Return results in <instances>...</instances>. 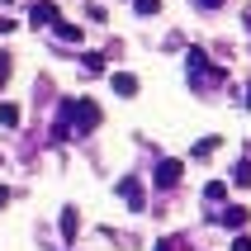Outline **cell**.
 Masks as SVG:
<instances>
[{
  "instance_id": "obj_1",
  "label": "cell",
  "mask_w": 251,
  "mask_h": 251,
  "mask_svg": "<svg viewBox=\"0 0 251 251\" xmlns=\"http://www.w3.org/2000/svg\"><path fill=\"white\" fill-rule=\"evenodd\" d=\"M67 109H71V124L81 128V133H90V128H100V119H104L95 100H76V104H67Z\"/></svg>"
},
{
  "instance_id": "obj_2",
  "label": "cell",
  "mask_w": 251,
  "mask_h": 251,
  "mask_svg": "<svg viewBox=\"0 0 251 251\" xmlns=\"http://www.w3.org/2000/svg\"><path fill=\"white\" fill-rule=\"evenodd\" d=\"M119 195H124V204H128L133 213H142V209H147V195H142L138 176H124V180H119Z\"/></svg>"
},
{
  "instance_id": "obj_3",
  "label": "cell",
  "mask_w": 251,
  "mask_h": 251,
  "mask_svg": "<svg viewBox=\"0 0 251 251\" xmlns=\"http://www.w3.org/2000/svg\"><path fill=\"white\" fill-rule=\"evenodd\" d=\"M180 161H176V156H166V161H161V166H156V176H152V180L156 185H161V190H176V185H180Z\"/></svg>"
},
{
  "instance_id": "obj_4",
  "label": "cell",
  "mask_w": 251,
  "mask_h": 251,
  "mask_svg": "<svg viewBox=\"0 0 251 251\" xmlns=\"http://www.w3.org/2000/svg\"><path fill=\"white\" fill-rule=\"evenodd\" d=\"M28 19H33L38 28H52L57 19H62V14H57V5H52V0H33V10H28Z\"/></svg>"
},
{
  "instance_id": "obj_5",
  "label": "cell",
  "mask_w": 251,
  "mask_h": 251,
  "mask_svg": "<svg viewBox=\"0 0 251 251\" xmlns=\"http://www.w3.org/2000/svg\"><path fill=\"white\" fill-rule=\"evenodd\" d=\"M57 227H62V242L71 247V242H76V232H81V213L67 204V209H62V218H57Z\"/></svg>"
},
{
  "instance_id": "obj_6",
  "label": "cell",
  "mask_w": 251,
  "mask_h": 251,
  "mask_svg": "<svg viewBox=\"0 0 251 251\" xmlns=\"http://www.w3.org/2000/svg\"><path fill=\"white\" fill-rule=\"evenodd\" d=\"M247 218H251V209H242V204H227V209L218 213V223L232 227V232H242V227H247Z\"/></svg>"
},
{
  "instance_id": "obj_7",
  "label": "cell",
  "mask_w": 251,
  "mask_h": 251,
  "mask_svg": "<svg viewBox=\"0 0 251 251\" xmlns=\"http://www.w3.org/2000/svg\"><path fill=\"white\" fill-rule=\"evenodd\" d=\"M109 85H114V95H138V76L133 71H114Z\"/></svg>"
},
{
  "instance_id": "obj_8",
  "label": "cell",
  "mask_w": 251,
  "mask_h": 251,
  "mask_svg": "<svg viewBox=\"0 0 251 251\" xmlns=\"http://www.w3.org/2000/svg\"><path fill=\"white\" fill-rule=\"evenodd\" d=\"M52 33H57L62 43H81V38H85V33H81V24H67V19H57V24H52Z\"/></svg>"
},
{
  "instance_id": "obj_9",
  "label": "cell",
  "mask_w": 251,
  "mask_h": 251,
  "mask_svg": "<svg viewBox=\"0 0 251 251\" xmlns=\"http://www.w3.org/2000/svg\"><path fill=\"white\" fill-rule=\"evenodd\" d=\"M81 67H85V76H104V52H85Z\"/></svg>"
},
{
  "instance_id": "obj_10",
  "label": "cell",
  "mask_w": 251,
  "mask_h": 251,
  "mask_svg": "<svg viewBox=\"0 0 251 251\" xmlns=\"http://www.w3.org/2000/svg\"><path fill=\"white\" fill-rule=\"evenodd\" d=\"M232 185H237V190H247V185H251V161H247V156L232 166Z\"/></svg>"
},
{
  "instance_id": "obj_11",
  "label": "cell",
  "mask_w": 251,
  "mask_h": 251,
  "mask_svg": "<svg viewBox=\"0 0 251 251\" xmlns=\"http://www.w3.org/2000/svg\"><path fill=\"white\" fill-rule=\"evenodd\" d=\"M218 152V138H199L195 147H190V156H199V161H204V156H213Z\"/></svg>"
},
{
  "instance_id": "obj_12",
  "label": "cell",
  "mask_w": 251,
  "mask_h": 251,
  "mask_svg": "<svg viewBox=\"0 0 251 251\" xmlns=\"http://www.w3.org/2000/svg\"><path fill=\"white\" fill-rule=\"evenodd\" d=\"M204 199H209V204H223V199H227V185L223 180H209V185H204Z\"/></svg>"
},
{
  "instance_id": "obj_13",
  "label": "cell",
  "mask_w": 251,
  "mask_h": 251,
  "mask_svg": "<svg viewBox=\"0 0 251 251\" xmlns=\"http://www.w3.org/2000/svg\"><path fill=\"white\" fill-rule=\"evenodd\" d=\"M19 119H24L19 104H0V124H5V128H19Z\"/></svg>"
},
{
  "instance_id": "obj_14",
  "label": "cell",
  "mask_w": 251,
  "mask_h": 251,
  "mask_svg": "<svg viewBox=\"0 0 251 251\" xmlns=\"http://www.w3.org/2000/svg\"><path fill=\"white\" fill-rule=\"evenodd\" d=\"M133 10L147 19V14H156V10H161V0H133Z\"/></svg>"
},
{
  "instance_id": "obj_15",
  "label": "cell",
  "mask_w": 251,
  "mask_h": 251,
  "mask_svg": "<svg viewBox=\"0 0 251 251\" xmlns=\"http://www.w3.org/2000/svg\"><path fill=\"white\" fill-rule=\"evenodd\" d=\"M10 71H14V62H10V52H0V85L10 81Z\"/></svg>"
},
{
  "instance_id": "obj_16",
  "label": "cell",
  "mask_w": 251,
  "mask_h": 251,
  "mask_svg": "<svg viewBox=\"0 0 251 251\" xmlns=\"http://www.w3.org/2000/svg\"><path fill=\"white\" fill-rule=\"evenodd\" d=\"M232 251H251V237H237V242H232Z\"/></svg>"
},
{
  "instance_id": "obj_17",
  "label": "cell",
  "mask_w": 251,
  "mask_h": 251,
  "mask_svg": "<svg viewBox=\"0 0 251 251\" xmlns=\"http://www.w3.org/2000/svg\"><path fill=\"white\" fill-rule=\"evenodd\" d=\"M199 5H204V10H218V5H223V0H199Z\"/></svg>"
},
{
  "instance_id": "obj_18",
  "label": "cell",
  "mask_w": 251,
  "mask_h": 251,
  "mask_svg": "<svg viewBox=\"0 0 251 251\" xmlns=\"http://www.w3.org/2000/svg\"><path fill=\"white\" fill-rule=\"evenodd\" d=\"M5 204H10V190H5V185H0V209H5Z\"/></svg>"
},
{
  "instance_id": "obj_19",
  "label": "cell",
  "mask_w": 251,
  "mask_h": 251,
  "mask_svg": "<svg viewBox=\"0 0 251 251\" xmlns=\"http://www.w3.org/2000/svg\"><path fill=\"white\" fill-rule=\"evenodd\" d=\"M156 251H176V247H171V242H156Z\"/></svg>"
},
{
  "instance_id": "obj_20",
  "label": "cell",
  "mask_w": 251,
  "mask_h": 251,
  "mask_svg": "<svg viewBox=\"0 0 251 251\" xmlns=\"http://www.w3.org/2000/svg\"><path fill=\"white\" fill-rule=\"evenodd\" d=\"M247 109H251V85H247Z\"/></svg>"
},
{
  "instance_id": "obj_21",
  "label": "cell",
  "mask_w": 251,
  "mask_h": 251,
  "mask_svg": "<svg viewBox=\"0 0 251 251\" xmlns=\"http://www.w3.org/2000/svg\"><path fill=\"white\" fill-rule=\"evenodd\" d=\"M0 5H10V0H0Z\"/></svg>"
}]
</instances>
